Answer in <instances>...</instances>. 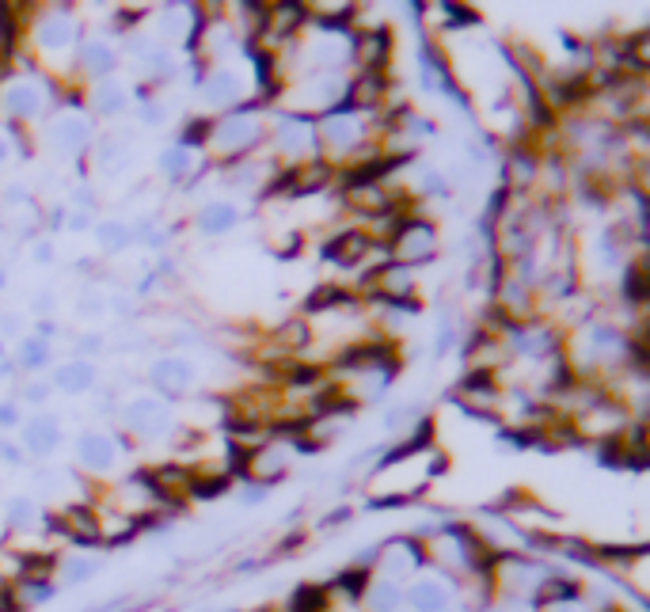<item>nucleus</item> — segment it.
Returning <instances> with one entry per match:
<instances>
[{"mask_svg":"<svg viewBox=\"0 0 650 612\" xmlns=\"http://www.w3.org/2000/svg\"><path fill=\"white\" fill-rule=\"evenodd\" d=\"M422 419H426V415H422L419 400H396L388 411H384V430H388V434H411Z\"/></svg>","mask_w":650,"mask_h":612,"instance_id":"29","label":"nucleus"},{"mask_svg":"<svg viewBox=\"0 0 650 612\" xmlns=\"http://www.w3.org/2000/svg\"><path fill=\"white\" fill-rule=\"evenodd\" d=\"M540 160H544V153L536 149V145H529V141H517L514 149H510V156L502 160V187L514 194H529L536 187V179H540Z\"/></svg>","mask_w":650,"mask_h":612,"instance_id":"16","label":"nucleus"},{"mask_svg":"<svg viewBox=\"0 0 650 612\" xmlns=\"http://www.w3.org/2000/svg\"><path fill=\"white\" fill-rule=\"evenodd\" d=\"M232 487V476L229 472H210V468H194V479H191V498L198 502H210V498H221L225 491Z\"/></svg>","mask_w":650,"mask_h":612,"instance_id":"31","label":"nucleus"},{"mask_svg":"<svg viewBox=\"0 0 650 612\" xmlns=\"http://www.w3.org/2000/svg\"><path fill=\"white\" fill-rule=\"evenodd\" d=\"M50 381H31V384H23V392H20V400L23 403H31V407H42V403L50 400Z\"/></svg>","mask_w":650,"mask_h":612,"instance_id":"38","label":"nucleus"},{"mask_svg":"<svg viewBox=\"0 0 650 612\" xmlns=\"http://www.w3.org/2000/svg\"><path fill=\"white\" fill-rule=\"evenodd\" d=\"M198 96L217 115L236 111V107L248 103V77L240 69H232V65H213L210 73L202 77V84H198Z\"/></svg>","mask_w":650,"mask_h":612,"instance_id":"9","label":"nucleus"},{"mask_svg":"<svg viewBox=\"0 0 650 612\" xmlns=\"http://www.w3.org/2000/svg\"><path fill=\"white\" fill-rule=\"evenodd\" d=\"M88 107H92V115L96 118L126 115V111H130V88H126L118 77L96 80V84L88 88Z\"/></svg>","mask_w":650,"mask_h":612,"instance_id":"21","label":"nucleus"},{"mask_svg":"<svg viewBox=\"0 0 650 612\" xmlns=\"http://www.w3.org/2000/svg\"><path fill=\"white\" fill-rule=\"evenodd\" d=\"M69 232H88L92 229V213H84V210H69L65 213V221H61Z\"/></svg>","mask_w":650,"mask_h":612,"instance_id":"40","label":"nucleus"},{"mask_svg":"<svg viewBox=\"0 0 650 612\" xmlns=\"http://www.w3.org/2000/svg\"><path fill=\"white\" fill-rule=\"evenodd\" d=\"M445 612H464V609H457V605H453V609H445Z\"/></svg>","mask_w":650,"mask_h":612,"instance_id":"51","label":"nucleus"},{"mask_svg":"<svg viewBox=\"0 0 650 612\" xmlns=\"http://www.w3.org/2000/svg\"><path fill=\"white\" fill-rule=\"evenodd\" d=\"M457 578L426 567L403 586V609L407 612H445L457 605Z\"/></svg>","mask_w":650,"mask_h":612,"instance_id":"8","label":"nucleus"},{"mask_svg":"<svg viewBox=\"0 0 650 612\" xmlns=\"http://www.w3.org/2000/svg\"><path fill=\"white\" fill-rule=\"evenodd\" d=\"M0 232H4V213H0Z\"/></svg>","mask_w":650,"mask_h":612,"instance_id":"50","label":"nucleus"},{"mask_svg":"<svg viewBox=\"0 0 650 612\" xmlns=\"http://www.w3.org/2000/svg\"><path fill=\"white\" fill-rule=\"evenodd\" d=\"M346 517H350V510H346V506H339L335 514L324 517V529H335V525H339V521H346Z\"/></svg>","mask_w":650,"mask_h":612,"instance_id":"47","label":"nucleus"},{"mask_svg":"<svg viewBox=\"0 0 650 612\" xmlns=\"http://www.w3.org/2000/svg\"><path fill=\"white\" fill-rule=\"evenodd\" d=\"M96 240H99V248L107 251V255H118V251H126L130 244H134V225H130V221H118V217H111V221H99Z\"/></svg>","mask_w":650,"mask_h":612,"instance_id":"30","label":"nucleus"},{"mask_svg":"<svg viewBox=\"0 0 650 612\" xmlns=\"http://www.w3.org/2000/svg\"><path fill=\"white\" fill-rule=\"evenodd\" d=\"M99 381L96 365L88 362V358H73V362H61L54 373H50V388H58L65 396H84V392H92Z\"/></svg>","mask_w":650,"mask_h":612,"instance_id":"22","label":"nucleus"},{"mask_svg":"<svg viewBox=\"0 0 650 612\" xmlns=\"http://www.w3.org/2000/svg\"><path fill=\"white\" fill-rule=\"evenodd\" d=\"M39 502L31 495H20L8 502V529H12V536L16 533H31V529H39Z\"/></svg>","mask_w":650,"mask_h":612,"instance_id":"32","label":"nucleus"},{"mask_svg":"<svg viewBox=\"0 0 650 612\" xmlns=\"http://www.w3.org/2000/svg\"><path fill=\"white\" fill-rule=\"evenodd\" d=\"M210 130H213L210 115L183 118V130H179V137H175V145H183V149H191V153H206V145H210Z\"/></svg>","mask_w":650,"mask_h":612,"instance_id":"33","label":"nucleus"},{"mask_svg":"<svg viewBox=\"0 0 650 612\" xmlns=\"http://www.w3.org/2000/svg\"><path fill=\"white\" fill-rule=\"evenodd\" d=\"M392 54H396V39H392V27H384V23L350 35V61L358 73H388Z\"/></svg>","mask_w":650,"mask_h":612,"instance_id":"11","label":"nucleus"},{"mask_svg":"<svg viewBox=\"0 0 650 612\" xmlns=\"http://www.w3.org/2000/svg\"><path fill=\"white\" fill-rule=\"evenodd\" d=\"M23 39L31 42V54L42 61V73H50L54 80L73 77V58H77V46L84 35H80V23L69 4L39 8L35 20L27 23Z\"/></svg>","mask_w":650,"mask_h":612,"instance_id":"1","label":"nucleus"},{"mask_svg":"<svg viewBox=\"0 0 650 612\" xmlns=\"http://www.w3.org/2000/svg\"><path fill=\"white\" fill-rule=\"evenodd\" d=\"M16 365L20 369H31V373H39L50 365V339H42V335H27L16 350Z\"/></svg>","mask_w":650,"mask_h":612,"instance_id":"34","label":"nucleus"},{"mask_svg":"<svg viewBox=\"0 0 650 612\" xmlns=\"http://www.w3.org/2000/svg\"><path fill=\"white\" fill-rule=\"evenodd\" d=\"M77 308H80V316H99V312H107V297H103L99 289H84Z\"/></svg>","mask_w":650,"mask_h":612,"instance_id":"37","label":"nucleus"},{"mask_svg":"<svg viewBox=\"0 0 650 612\" xmlns=\"http://www.w3.org/2000/svg\"><path fill=\"white\" fill-rule=\"evenodd\" d=\"M122 426L134 438H164V434H172L175 411L172 403L160 400V396H137V400H126V407H122Z\"/></svg>","mask_w":650,"mask_h":612,"instance_id":"10","label":"nucleus"},{"mask_svg":"<svg viewBox=\"0 0 650 612\" xmlns=\"http://www.w3.org/2000/svg\"><path fill=\"white\" fill-rule=\"evenodd\" d=\"M0 460H4V464H12V468H20L23 449H20V445H12L8 438H0Z\"/></svg>","mask_w":650,"mask_h":612,"instance_id":"42","label":"nucleus"},{"mask_svg":"<svg viewBox=\"0 0 650 612\" xmlns=\"http://www.w3.org/2000/svg\"><path fill=\"white\" fill-rule=\"evenodd\" d=\"M20 422H23L20 403H12V400H4V403H0V426H4V430H12V426H20Z\"/></svg>","mask_w":650,"mask_h":612,"instance_id":"41","label":"nucleus"},{"mask_svg":"<svg viewBox=\"0 0 650 612\" xmlns=\"http://www.w3.org/2000/svg\"><path fill=\"white\" fill-rule=\"evenodd\" d=\"M42 141L58 160H80L96 145V122L80 107H58L42 122Z\"/></svg>","mask_w":650,"mask_h":612,"instance_id":"4","label":"nucleus"},{"mask_svg":"<svg viewBox=\"0 0 650 612\" xmlns=\"http://www.w3.org/2000/svg\"><path fill=\"white\" fill-rule=\"evenodd\" d=\"M289 460H293V449H289L286 441H259V445H251L248 449V460H244V476L248 483H278V479L289 472Z\"/></svg>","mask_w":650,"mask_h":612,"instance_id":"15","label":"nucleus"},{"mask_svg":"<svg viewBox=\"0 0 650 612\" xmlns=\"http://www.w3.org/2000/svg\"><path fill=\"white\" fill-rule=\"evenodd\" d=\"M99 571L96 559H88V555H73V559H58V571L61 582H69V586H80V582H88L92 574Z\"/></svg>","mask_w":650,"mask_h":612,"instance_id":"35","label":"nucleus"},{"mask_svg":"<svg viewBox=\"0 0 650 612\" xmlns=\"http://www.w3.org/2000/svg\"><path fill=\"white\" fill-rule=\"evenodd\" d=\"M453 339H457V335H453V327H441V335L438 339H434V354H445V350H449V346H453Z\"/></svg>","mask_w":650,"mask_h":612,"instance_id":"44","label":"nucleus"},{"mask_svg":"<svg viewBox=\"0 0 650 612\" xmlns=\"http://www.w3.org/2000/svg\"><path fill=\"white\" fill-rule=\"evenodd\" d=\"M415 194H449V183H445V175L438 172H426L419 179V187H415Z\"/></svg>","mask_w":650,"mask_h":612,"instance_id":"39","label":"nucleus"},{"mask_svg":"<svg viewBox=\"0 0 650 612\" xmlns=\"http://www.w3.org/2000/svg\"><path fill=\"white\" fill-rule=\"evenodd\" d=\"M438 225L430 221V217H422V213H407L403 217V225L396 229L392 236V244H388V259L392 263H403V267L419 270L422 263H430L434 255H438Z\"/></svg>","mask_w":650,"mask_h":612,"instance_id":"6","label":"nucleus"},{"mask_svg":"<svg viewBox=\"0 0 650 612\" xmlns=\"http://www.w3.org/2000/svg\"><path fill=\"white\" fill-rule=\"evenodd\" d=\"M194 381H198L194 365L187 362V358H179V354L156 358L153 369H149V384L156 388L160 400H183V396L194 388Z\"/></svg>","mask_w":650,"mask_h":612,"instance_id":"17","label":"nucleus"},{"mask_svg":"<svg viewBox=\"0 0 650 612\" xmlns=\"http://www.w3.org/2000/svg\"><path fill=\"white\" fill-rule=\"evenodd\" d=\"M270 343L278 346L282 354H289V358H301L308 346L316 343V327H312V320H305V316H289L286 324L274 331Z\"/></svg>","mask_w":650,"mask_h":612,"instance_id":"25","label":"nucleus"},{"mask_svg":"<svg viewBox=\"0 0 650 612\" xmlns=\"http://www.w3.org/2000/svg\"><path fill=\"white\" fill-rule=\"evenodd\" d=\"M31 259H35V263H54V244H46V240L35 244V255H31Z\"/></svg>","mask_w":650,"mask_h":612,"instance_id":"45","label":"nucleus"},{"mask_svg":"<svg viewBox=\"0 0 650 612\" xmlns=\"http://www.w3.org/2000/svg\"><path fill=\"white\" fill-rule=\"evenodd\" d=\"M259 145H267V118H263V103H259V99H248L244 107L213 118L206 153H210L213 160H221V168H225V164H236V160L255 156Z\"/></svg>","mask_w":650,"mask_h":612,"instance_id":"2","label":"nucleus"},{"mask_svg":"<svg viewBox=\"0 0 650 612\" xmlns=\"http://www.w3.org/2000/svg\"><path fill=\"white\" fill-rule=\"evenodd\" d=\"M282 612H335V601H331L327 586L305 582V586H297V590L289 593V601Z\"/></svg>","mask_w":650,"mask_h":612,"instance_id":"28","label":"nucleus"},{"mask_svg":"<svg viewBox=\"0 0 650 612\" xmlns=\"http://www.w3.org/2000/svg\"><path fill=\"white\" fill-rule=\"evenodd\" d=\"M99 346H103V339H99V335H88V339H84V350H88V354H92V350H99Z\"/></svg>","mask_w":650,"mask_h":612,"instance_id":"49","label":"nucleus"},{"mask_svg":"<svg viewBox=\"0 0 650 612\" xmlns=\"http://www.w3.org/2000/svg\"><path fill=\"white\" fill-rule=\"evenodd\" d=\"M31 308H35L39 316H50V308H54V297H50V293H39V297L31 301Z\"/></svg>","mask_w":650,"mask_h":612,"instance_id":"46","label":"nucleus"},{"mask_svg":"<svg viewBox=\"0 0 650 612\" xmlns=\"http://www.w3.org/2000/svg\"><path fill=\"white\" fill-rule=\"evenodd\" d=\"M422 571H426V548H422V540L415 533L388 536L384 544H377L373 574H381V578H392V582L407 586V582Z\"/></svg>","mask_w":650,"mask_h":612,"instance_id":"7","label":"nucleus"},{"mask_svg":"<svg viewBox=\"0 0 650 612\" xmlns=\"http://www.w3.org/2000/svg\"><path fill=\"white\" fill-rule=\"evenodd\" d=\"M358 609L362 612H403V586L400 582H392V578L373 574L362 593V601H358Z\"/></svg>","mask_w":650,"mask_h":612,"instance_id":"23","label":"nucleus"},{"mask_svg":"<svg viewBox=\"0 0 650 612\" xmlns=\"http://www.w3.org/2000/svg\"><path fill=\"white\" fill-rule=\"evenodd\" d=\"M240 498H244V506H259V502H267V487L263 483H248Z\"/></svg>","mask_w":650,"mask_h":612,"instance_id":"43","label":"nucleus"},{"mask_svg":"<svg viewBox=\"0 0 650 612\" xmlns=\"http://www.w3.org/2000/svg\"><path fill=\"white\" fill-rule=\"evenodd\" d=\"M46 529L54 536H61V540H69V544H77V548H96V544H103L99 510L92 502H73V506H65L61 514L50 517Z\"/></svg>","mask_w":650,"mask_h":612,"instance_id":"12","label":"nucleus"},{"mask_svg":"<svg viewBox=\"0 0 650 612\" xmlns=\"http://www.w3.org/2000/svg\"><path fill=\"white\" fill-rule=\"evenodd\" d=\"M130 156H134V145L126 134H103L96 137L92 145V168H96L103 179H115L130 168Z\"/></svg>","mask_w":650,"mask_h":612,"instance_id":"20","label":"nucleus"},{"mask_svg":"<svg viewBox=\"0 0 650 612\" xmlns=\"http://www.w3.org/2000/svg\"><path fill=\"white\" fill-rule=\"evenodd\" d=\"M373 251H377V244L365 236L362 225H346V229H339L331 240H324L320 259L339 270H358L373 259Z\"/></svg>","mask_w":650,"mask_h":612,"instance_id":"13","label":"nucleus"},{"mask_svg":"<svg viewBox=\"0 0 650 612\" xmlns=\"http://www.w3.org/2000/svg\"><path fill=\"white\" fill-rule=\"evenodd\" d=\"M118 457H122V441L107 430H84L77 438V464L88 476H111L118 468Z\"/></svg>","mask_w":650,"mask_h":612,"instance_id":"14","label":"nucleus"},{"mask_svg":"<svg viewBox=\"0 0 650 612\" xmlns=\"http://www.w3.org/2000/svg\"><path fill=\"white\" fill-rule=\"evenodd\" d=\"M20 449L31 453V457H50L61 449V422L54 415H31V419L20 422Z\"/></svg>","mask_w":650,"mask_h":612,"instance_id":"19","label":"nucleus"},{"mask_svg":"<svg viewBox=\"0 0 650 612\" xmlns=\"http://www.w3.org/2000/svg\"><path fill=\"white\" fill-rule=\"evenodd\" d=\"M438 12L445 16V23H453V27H472V23H479L476 12L464 8V4H438Z\"/></svg>","mask_w":650,"mask_h":612,"instance_id":"36","label":"nucleus"},{"mask_svg":"<svg viewBox=\"0 0 650 612\" xmlns=\"http://www.w3.org/2000/svg\"><path fill=\"white\" fill-rule=\"evenodd\" d=\"M12 593V601L20 605V612H31L46 605V601H54V593H58V582L54 578H35V574H23L16 586H8Z\"/></svg>","mask_w":650,"mask_h":612,"instance_id":"26","label":"nucleus"},{"mask_svg":"<svg viewBox=\"0 0 650 612\" xmlns=\"http://www.w3.org/2000/svg\"><path fill=\"white\" fill-rule=\"evenodd\" d=\"M194 172H198V153L183 149V145H168L160 153V175L172 179V183H191Z\"/></svg>","mask_w":650,"mask_h":612,"instance_id":"27","label":"nucleus"},{"mask_svg":"<svg viewBox=\"0 0 650 612\" xmlns=\"http://www.w3.org/2000/svg\"><path fill=\"white\" fill-rule=\"evenodd\" d=\"M115 69H118V46L115 42L99 39V35L80 39L77 58H73V73H80V77H88L92 84H96V80L115 77Z\"/></svg>","mask_w":650,"mask_h":612,"instance_id":"18","label":"nucleus"},{"mask_svg":"<svg viewBox=\"0 0 650 612\" xmlns=\"http://www.w3.org/2000/svg\"><path fill=\"white\" fill-rule=\"evenodd\" d=\"M240 225V210L225 202V198H217V202H206L202 210L194 213V229L202 232V236H225Z\"/></svg>","mask_w":650,"mask_h":612,"instance_id":"24","label":"nucleus"},{"mask_svg":"<svg viewBox=\"0 0 650 612\" xmlns=\"http://www.w3.org/2000/svg\"><path fill=\"white\" fill-rule=\"evenodd\" d=\"M346 96V69L343 73H312L286 84V111H297L305 118H324L327 111H335Z\"/></svg>","mask_w":650,"mask_h":612,"instance_id":"5","label":"nucleus"},{"mask_svg":"<svg viewBox=\"0 0 650 612\" xmlns=\"http://www.w3.org/2000/svg\"><path fill=\"white\" fill-rule=\"evenodd\" d=\"M8 160H16V153H12V141H8V137L0 134V168H4Z\"/></svg>","mask_w":650,"mask_h":612,"instance_id":"48","label":"nucleus"},{"mask_svg":"<svg viewBox=\"0 0 650 612\" xmlns=\"http://www.w3.org/2000/svg\"><path fill=\"white\" fill-rule=\"evenodd\" d=\"M270 156L282 164H305V160H324L320 156V137H316V118H305L297 111H278L267 122Z\"/></svg>","mask_w":650,"mask_h":612,"instance_id":"3","label":"nucleus"},{"mask_svg":"<svg viewBox=\"0 0 650 612\" xmlns=\"http://www.w3.org/2000/svg\"><path fill=\"white\" fill-rule=\"evenodd\" d=\"M403 612H407V609H403Z\"/></svg>","mask_w":650,"mask_h":612,"instance_id":"52","label":"nucleus"}]
</instances>
